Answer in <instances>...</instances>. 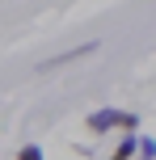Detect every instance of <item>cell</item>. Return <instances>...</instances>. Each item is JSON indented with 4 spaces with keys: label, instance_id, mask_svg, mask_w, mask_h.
Masks as SVG:
<instances>
[{
    "label": "cell",
    "instance_id": "obj_5",
    "mask_svg": "<svg viewBox=\"0 0 156 160\" xmlns=\"http://www.w3.org/2000/svg\"><path fill=\"white\" fill-rule=\"evenodd\" d=\"M17 160H47V152H42L38 143H25L21 152H17Z\"/></svg>",
    "mask_w": 156,
    "mask_h": 160
},
{
    "label": "cell",
    "instance_id": "obj_1",
    "mask_svg": "<svg viewBox=\"0 0 156 160\" xmlns=\"http://www.w3.org/2000/svg\"><path fill=\"white\" fill-rule=\"evenodd\" d=\"M101 42L93 38V42H84V47H76V51H68V55H55V59H47V63H38V72H51V68H63V63H76V59H84V55H93Z\"/></svg>",
    "mask_w": 156,
    "mask_h": 160
},
{
    "label": "cell",
    "instance_id": "obj_3",
    "mask_svg": "<svg viewBox=\"0 0 156 160\" xmlns=\"http://www.w3.org/2000/svg\"><path fill=\"white\" fill-rule=\"evenodd\" d=\"M114 127L118 131H139V114H135V110H118L114 114Z\"/></svg>",
    "mask_w": 156,
    "mask_h": 160
},
{
    "label": "cell",
    "instance_id": "obj_4",
    "mask_svg": "<svg viewBox=\"0 0 156 160\" xmlns=\"http://www.w3.org/2000/svg\"><path fill=\"white\" fill-rule=\"evenodd\" d=\"M139 160H156V139L152 135H139Z\"/></svg>",
    "mask_w": 156,
    "mask_h": 160
},
{
    "label": "cell",
    "instance_id": "obj_2",
    "mask_svg": "<svg viewBox=\"0 0 156 160\" xmlns=\"http://www.w3.org/2000/svg\"><path fill=\"white\" fill-rule=\"evenodd\" d=\"M114 114H118V110H110V105H106V110H93L89 118H84V131H93V135L114 131Z\"/></svg>",
    "mask_w": 156,
    "mask_h": 160
}]
</instances>
